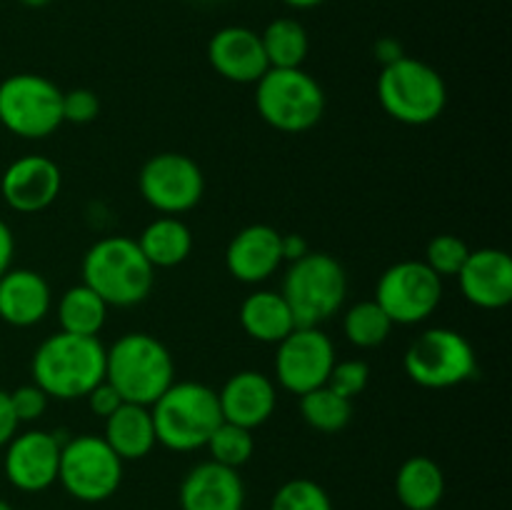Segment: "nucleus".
Returning a JSON list of instances; mask_svg holds the SVG:
<instances>
[{
  "label": "nucleus",
  "mask_w": 512,
  "mask_h": 510,
  "mask_svg": "<svg viewBox=\"0 0 512 510\" xmlns=\"http://www.w3.org/2000/svg\"><path fill=\"white\" fill-rule=\"evenodd\" d=\"M153 268H175L193 253V230L178 215H160L135 240Z\"/></svg>",
  "instance_id": "24"
},
{
  "label": "nucleus",
  "mask_w": 512,
  "mask_h": 510,
  "mask_svg": "<svg viewBox=\"0 0 512 510\" xmlns=\"http://www.w3.org/2000/svg\"><path fill=\"white\" fill-rule=\"evenodd\" d=\"M20 3H23L25 8H45L50 0H20Z\"/></svg>",
  "instance_id": "42"
},
{
  "label": "nucleus",
  "mask_w": 512,
  "mask_h": 510,
  "mask_svg": "<svg viewBox=\"0 0 512 510\" xmlns=\"http://www.w3.org/2000/svg\"><path fill=\"white\" fill-rule=\"evenodd\" d=\"M100 115V100L90 88H75L63 93V123L85 125Z\"/></svg>",
  "instance_id": "35"
},
{
  "label": "nucleus",
  "mask_w": 512,
  "mask_h": 510,
  "mask_svg": "<svg viewBox=\"0 0 512 510\" xmlns=\"http://www.w3.org/2000/svg\"><path fill=\"white\" fill-rule=\"evenodd\" d=\"M283 3L295 10H310V8H318V5L325 3V0H283Z\"/></svg>",
  "instance_id": "41"
},
{
  "label": "nucleus",
  "mask_w": 512,
  "mask_h": 510,
  "mask_svg": "<svg viewBox=\"0 0 512 510\" xmlns=\"http://www.w3.org/2000/svg\"><path fill=\"white\" fill-rule=\"evenodd\" d=\"M280 293L293 310L295 325L320 328V323L333 318L343 308L348 295V275L338 258L310 250L295 263H288Z\"/></svg>",
  "instance_id": "5"
},
{
  "label": "nucleus",
  "mask_w": 512,
  "mask_h": 510,
  "mask_svg": "<svg viewBox=\"0 0 512 510\" xmlns=\"http://www.w3.org/2000/svg\"><path fill=\"white\" fill-rule=\"evenodd\" d=\"M395 495L405 510L438 508L445 495V475L428 455H413L395 475Z\"/></svg>",
  "instance_id": "25"
},
{
  "label": "nucleus",
  "mask_w": 512,
  "mask_h": 510,
  "mask_svg": "<svg viewBox=\"0 0 512 510\" xmlns=\"http://www.w3.org/2000/svg\"><path fill=\"white\" fill-rule=\"evenodd\" d=\"M373 53H375V58H378V63L383 65V68H385V65L395 63V60L405 58L403 45H400L395 38H380V40H375Z\"/></svg>",
  "instance_id": "39"
},
{
  "label": "nucleus",
  "mask_w": 512,
  "mask_h": 510,
  "mask_svg": "<svg viewBox=\"0 0 512 510\" xmlns=\"http://www.w3.org/2000/svg\"><path fill=\"white\" fill-rule=\"evenodd\" d=\"M80 270L83 283L113 308L143 303L155 283V268L138 243L125 235H110L90 245Z\"/></svg>",
  "instance_id": "4"
},
{
  "label": "nucleus",
  "mask_w": 512,
  "mask_h": 510,
  "mask_svg": "<svg viewBox=\"0 0 512 510\" xmlns=\"http://www.w3.org/2000/svg\"><path fill=\"white\" fill-rule=\"evenodd\" d=\"M370 383V365L365 360H335L333 370L328 375V388L343 395L345 400H353L368 388Z\"/></svg>",
  "instance_id": "33"
},
{
  "label": "nucleus",
  "mask_w": 512,
  "mask_h": 510,
  "mask_svg": "<svg viewBox=\"0 0 512 510\" xmlns=\"http://www.w3.org/2000/svg\"><path fill=\"white\" fill-rule=\"evenodd\" d=\"M205 448L210 450V460L238 470L240 465H245L250 458H253V450H255L253 430L240 428V425L225 423L223 420V423L213 430V435H210Z\"/></svg>",
  "instance_id": "30"
},
{
  "label": "nucleus",
  "mask_w": 512,
  "mask_h": 510,
  "mask_svg": "<svg viewBox=\"0 0 512 510\" xmlns=\"http://www.w3.org/2000/svg\"><path fill=\"white\" fill-rule=\"evenodd\" d=\"M63 438L48 430L15 433L5 445L3 470L13 488L23 493H43L58 483V465Z\"/></svg>",
  "instance_id": "14"
},
{
  "label": "nucleus",
  "mask_w": 512,
  "mask_h": 510,
  "mask_svg": "<svg viewBox=\"0 0 512 510\" xmlns=\"http://www.w3.org/2000/svg\"><path fill=\"white\" fill-rule=\"evenodd\" d=\"M58 483L80 503H103L123 483V460L103 435H73L60 448Z\"/></svg>",
  "instance_id": "10"
},
{
  "label": "nucleus",
  "mask_w": 512,
  "mask_h": 510,
  "mask_svg": "<svg viewBox=\"0 0 512 510\" xmlns=\"http://www.w3.org/2000/svg\"><path fill=\"white\" fill-rule=\"evenodd\" d=\"M0 125L25 140L53 135L63 125V90L38 73H15L0 83Z\"/></svg>",
  "instance_id": "9"
},
{
  "label": "nucleus",
  "mask_w": 512,
  "mask_h": 510,
  "mask_svg": "<svg viewBox=\"0 0 512 510\" xmlns=\"http://www.w3.org/2000/svg\"><path fill=\"white\" fill-rule=\"evenodd\" d=\"M53 293L48 280L30 268H10L0 275V320L13 328H30L48 318Z\"/></svg>",
  "instance_id": "21"
},
{
  "label": "nucleus",
  "mask_w": 512,
  "mask_h": 510,
  "mask_svg": "<svg viewBox=\"0 0 512 510\" xmlns=\"http://www.w3.org/2000/svg\"><path fill=\"white\" fill-rule=\"evenodd\" d=\"M283 265L280 233L273 225H245L233 235L225 250V268L245 285L265 283Z\"/></svg>",
  "instance_id": "19"
},
{
  "label": "nucleus",
  "mask_w": 512,
  "mask_h": 510,
  "mask_svg": "<svg viewBox=\"0 0 512 510\" xmlns=\"http://www.w3.org/2000/svg\"><path fill=\"white\" fill-rule=\"evenodd\" d=\"M33 383L53 400H78L105 380V345L100 338L55 333L33 355Z\"/></svg>",
  "instance_id": "1"
},
{
  "label": "nucleus",
  "mask_w": 512,
  "mask_h": 510,
  "mask_svg": "<svg viewBox=\"0 0 512 510\" xmlns=\"http://www.w3.org/2000/svg\"><path fill=\"white\" fill-rule=\"evenodd\" d=\"M108 308L110 305L93 288H88L85 283L73 285L58 300L60 330L70 335L98 338L108 320Z\"/></svg>",
  "instance_id": "26"
},
{
  "label": "nucleus",
  "mask_w": 512,
  "mask_h": 510,
  "mask_svg": "<svg viewBox=\"0 0 512 510\" xmlns=\"http://www.w3.org/2000/svg\"><path fill=\"white\" fill-rule=\"evenodd\" d=\"M218 405L225 423L255 430L273 418L278 388L260 370H240L218 390Z\"/></svg>",
  "instance_id": "18"
},
{
  "label": "nucleus",
  "mask_w": 512,
  "mask_h": 510,
  "mask_svg": "<svg viewBox=\"0 0 512 510\" xmlns=\"http://www.w3.org/2000/svg\"><path fill=\"white\" fill-rule=\"evenodd\" d=\"M470 255V245L465 243L458 235H435L433 240L425 248V260L423 263L433 270L440 278H458V273L463 270L465 260Z\"/></svg>",
  "instance_id": "32"
},
{
  "label": "nucleus",
  "mask_w": 512,
  "mask_h": 510,
  "mask_svg": "<svg viewBox=\"0 0 512 510\" xmlns=\"http://www.w3.org/2000/svg\"><path fill=\"white\" fill-rule=\"evenodd\" d=\"M63 188V173L58 163L45 155H23L5 168L0 178V193L15 213H40L55 203Z\"/></svg>",
  "instance_id": "15"
},
{
  "label": "nucleus",
  "mask_w": 512,
  "mask_h": 510,
  "mask_svg": "<svg viewBox=\"0 0 512 510\" xmlns=\"http://www.w3.org/2000/svg\"><path fill=\"white\" fill-rule=\"evenodd\" d=\"M425 510H438V508H425Z\"/></svg>",
  "instance_id": "44"
},
{
  "label": "nucleus",
  "mask_w": 512,
  "mask_h": 510,
  "mask_svg": "<svg viewBox=\"0 0 512 510\" xmlns=\"http://www.w3.org/2000/svg\"><path fill=\"white\" fill-rule=\"evenodd\" d=\"M208 60L220 78L238 85L258 83L270 70L260 33L245 25H225L210 38Z\"/></svg>",
  "instance_id": "16"
},
{
  "label": "nucleus",
  "mask_w": 512,
  "mask_h": 510,
  "mask_svg": "<svg viewBox=\"0 0 512 510\" xmlns=\"http://www.w3.org/2000/svg\"><path fill=\"white\" fill-rule=\"evenodd\" d=\"M85 400H88L90 410H93V413L103 420L108 418V415H113L115 410L125 403V400L118 395V390H115L108 380H103V383L95 385V388L85 395Z\"/></svg>",
  "instance_id": "36"
},
{
  "label": "nucleus",
  "mask_w": 512,
  "mask_h": 510,
  "mask_svg": "<svg viewBox=\"0 0 512 510\" xmlns=\"http://www.w3.org/2000/svg\"><path fill=\"white\" fill-rule=\"evenodd\" d=\"M8 395L18 423H35V420L43 418L45 410H48V393L35 383L20 385V388H15L13 393Z\"/></svg>",
  "instance_id": "34"
},
{
  "label": "nucleus",
  "mask_w": 512,
  "mask_h": 510,
  "mask_svg": "<svg viewBox=\"0 0 512 510\" xmlns=\"http://www.w3.org/2000/svg\"><path fill=\"white\" fill-rule=\"evenodd\" d=\"M13 253H15L13 230L8 228L5 220H0V275L8 273L10 265H13Z\"/></svg>",
  "instance_id": "40"
},
{
  "label": "nucleus",
  "mask_w": 512,
  "mask_h": 510,
  "mask_svg": "<svg viewBox=\"0 0 512 510\" xmlns=\"http://www.w3.org/2000/svg\"><path fill=\"white\" fill-rule=\"evenodd\" d=\"M390 330H393V320L375 300H360L343 315V333L355 348H378L390 338Z\"/></svg>",
  "instance_id": "29"
},
{
  "label": "nucleus",
  "mask_w": 512,
  "mask_h": 510,
  "mask_svg": "<svg viewBox=\"0 0 512 510\" xmlns=\"http://www.w3.org/2000/svg\"><path fill=\"white\" fill-rule=\"evenodd\" d=\"M105 380L125 403L150 408L175 383V360L155 335L125 333L105 348Z\"/></svg>",
  "instance_id": "2"
},
{
  "label": "nucleus",
  "mask_w": 512,
  "mask_h": 510,
  "mask_svg": "<svg viewBox=\"0 0 512 510\" xmlns=\"http://www.w3.org/2000/svg\"><path fill=\"white\" fill-rule=\"evenodd\" d=\"M240 325L248 338L268 345H278L285 335L293 333V328H298L283 293L275 290H255L248 295L240 305Z\"/></svg>",
  "instance_id": "23"
},
{
  "label": "nucleus",
  "mask_w": 512,
  "mask_h": 510,
  "mask_svg": "<svg viewBox=\"0 0 512 510\" xmlns=\"http://www.w3.org/2000/svg\"><path fill=\"white\" fill-rule=\"evenodd\" d=\"M270 510H333L328 490L310 478H293L278 488Z\"/></svg>",
  "instance_id": "31"
},
{
  "label": "nucleus",
  "mask_w": 512,
  "mask_h": 510,
  "mask_svg": "<svg viewBox=\"0 0 512 510\" xmlns=\"http://www.w3.org/2000/svg\"><path fill=\"white\" fill-rule=\"evenodd\" d=\"M270 68H303L310 50L308 30L295 18H278L260 33Z\"/></svg>",
  "instance_id": "27"
},
{
  "label": "nucleus",
  "mask_w": 512,
  "mask_h": 510,
  "mask_svg": "<svg viewBox=\"0 0 512 510\" xmlns=\"http://www.w3.org/2000/svg\"><path fill=\"white\" fill-rule=\"evenodd\" d=\"M378 100L385 113L398 123L428 125L443 115L448 88L433 65L405 55L380 70Z\"/></svg>",
  "instance_id": "6"
},
{
  "label": "nucleus",
  "mask_w": 512,
  "mask_h": 510,
  "mask_svg": "<svg viewBox=\"0 0 512 510\" xmlns=\"http://www.w3.org/2000/svg\"><path fill=\"white\" fill-rule=\"evenodd\" d=\"M335 365V345L320 328L298 325L275 353V380L293 395H305L328 383Z\"/></svg>",
  "instance_id": "13"
},
{
  "label": "nucleus",
  "mask_w": 512,
  "mask_h": 510,
  "mask_svg": "<svg viewBox=\"0 0 512 510\" xmlns=\"http://www.w3.org/2000/svg\"><path fill=\"white\" fill-rule=\"evenodd\" d=\"M460 293L483 310H500L512 300V260L500 248L470 250L458 273Z\"/></svg>",
  "instance_id": "17"
},
{
  "label": "nucleus",
  "mask_w": 512,
  "mask_h": 510,
  "mask_svg": "<svg viewBox=\"0 0 512 510\" xmlns=\"http://www.w3.org/2000/svg\"><path fill=\"white\" fill-rule=\"evenodd\" d=\"M0 510H13V505H10V503H5V500L0 498Z\"/></svg>",
  "instance_id": "43"
},
{
  "label": "nucleus",
  "mask_w": 512,
  "mask_h": 510,
  "mask_svg": "<svg viewBox=\"0 0 512 510\" xmlns=\"http://www.w3.org/2000/svg\"><path fill=\"white\" fill-rule=\"evenodd\" d=\"M280 253H283V263H295L310 253V245L300 233H280Z\"/></svg>",
  "instance_id": "38"
},
{
  "label": "nucleus",
  "mask_w": 512,
  "mask_h": 510,
  "mask_svg": "<svg viewBox=\"0 0 512 510\" xmlns=\"http://www.w3.org/2000/svg\"><path fill=\"white\" fill-rule=\"evenodd\" d=\"M373 300L388 313L393 325H418L438 310L443 278L423 260H400L380 275Z\"/></svg>",
  "instance_id": "11"
},
{
  "label": "nucleus",
  "mask_w": 512,
  "mask_h": 510,
  "mask_svg": "<svg viewBox=\"0 0 512 510\" xmlns=\"http://www.w3.org/2000/svg\"><path fill=\"white\" fill-rule=\"evenodd\" d=\"M138 188L145 203L163 215H183L203 200L200 165L183 153H158L140 168Z\"/></svg>",
  "instance_id": "12"
},
{
  "label": "nucleus",
  "mask_w": 512,
  "mask_h": 510,
  "mask_svg": "<svg viewBox=\"0 0 512 510\" xmlns=\"http://www.w3.org/2000/svg\"><path fill=\"white\" fill-rule=\"evenodd\" d=\"M300 415L313 430L333 435L348 428L350 418H353V400H345L328 385H320V388L300 395Z\"/></svg>",
  "instance_id": "28"
},
{
  "label": "nucleus",
  "mask_w": 512,
  "mask_h": 510,
  "mask_svg": "<svg viewBox=\"0 0 512 510\" xmlns=\"http://www.w3.org/2000/svg\"><path fill=\"white\" fill-rule=\"evenodd\" d=\"M403 368L420 388L443 390L468 383L478 373L473 343L453 328H430L405 350Z\"/></svg>",
  "instance_id": "8"
},
{
  "label": "nucleus",
  "mask_w": 512,
  "mask_h": 510,
  "mask_svg": "<svg viewBox=\"0 0 512 510\" xmlns=\"http://www.w3.org/2000/svg\"><path fill=\"white\" fill-rule=\"evenodd\" d=\"M255 108L280 133H305L325 113V93L303 68H270L255 83Z\"/></svg>",
  "instance_id": "7"
},
{
  "label": "nucleus",
  "mask_w": 512,
  "mask_h": 510,
  "mask_svg": "<svg viewBox=\"0 0 512 510\" xmlns=\"http://www.w3.org/2000/svg\"><path fill=\"white\" fill-rule=\"evenodd\" d=\"M245 485L238 470L215 460L193 465L180 483V510H243Z\"/></svg>",
  "instance_id": "20"
},
{
  "label": "nucleus",
  "mask_w": 512,
  "mask_h": 510,
  "mask_svg": "<svg viewBox=\"0 0 512 510\" xmlns=\"http://www.w3.org/2000/svg\"><path fill=\"white\" fill-rule=\"evenodd\" d=\"M155 438L175 453H193L208 445L213 430L223 423L218 390L195 380H175L153 405Z\"/></svg>",
  "instance_id": "3"
},
{
  "label": "nucleus",
  "mask_w": 512,
  "mask_h": 510,
  "mask_svg": "<svg viewBox=\"0 0 512 510\" xmlns=\"http://www.w3.org/2000/svg\"><path fill=\"white\" fill-rule=\"evenodd\" d=\"M103 438L123 460H140L153 453L158 445L153 428V415L148 405L123 403L113 415L105 418Z\"/></svg>",
  "instance_id": "22"
},
{
  "label": "nucleus",
  "mask_w": 512,
  "mask_h": 510,
  "mask_svg": "<svg viewBox=\"0 0 512 510\" xmlns=\"http://www.w3.org/2000/svg\"><path fill=\"white\" fill-rule=\"evenodd\" d=\"M18 418L13 413V405H10L8 390H0V448L10 443L15 433H18Z\"/></svg>",
  "instance_id": "37"
}]
</instances>
